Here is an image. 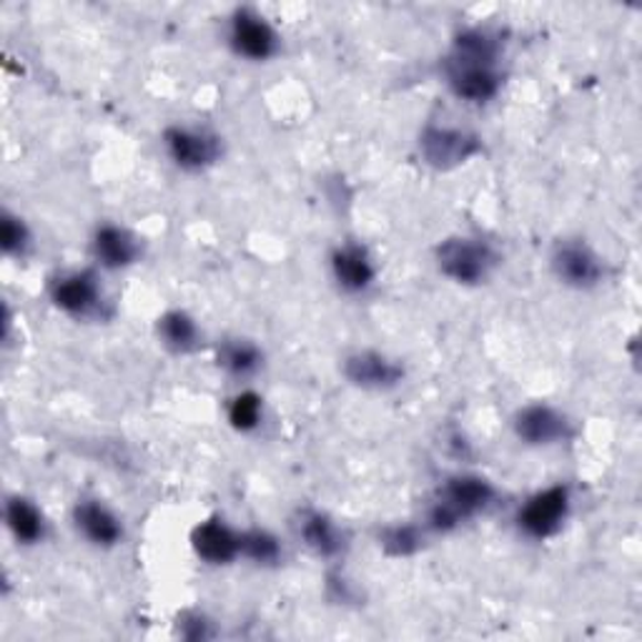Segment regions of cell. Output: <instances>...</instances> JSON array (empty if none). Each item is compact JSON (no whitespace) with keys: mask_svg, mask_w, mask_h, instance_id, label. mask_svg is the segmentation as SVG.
I'll use <instances>...</instances> for the list:
<instances>
[{"mask_svg":"<svg viewBox=\"0 0 642 642\" xmlns=\"http://www.w3.org/2000/svg\"><path fill=\"white\" fill-rule=\"evenodd\" d=\"M191 542L196 555L211 565H229L241 552V537L219 522V519L198 525Z\"/></svg>","mask_w":642,"mask_h":642,"instance_id":"8fae6325","label":"cell"},{"mask_svg":"<svg viewBox=\"0 0 642 642\" xmlns=\"http://www.w3.org/2000/svg\"><path fill=\"white\" fill-rule=\"evenodd\" d=\"M93 253L96 259L108 269H121L134 263L138 257L136 239L126 229H118V226H101L96 231V239H93Z\"/></svg>","mask_w":642,"mask_h":642,"instance_id":"4fadbf2b","label":"cell"},{"mask_svg":"<svg viewBox=\"0 0 642 642\" xmlns=\"http://www.w3.org/2000/svg\"><path fill=\"white\" fill-rule=\"evenodd\" d=\"M301 535H304L307 545L321 557H332L342 550V535L336 527L321 515H307L304 525H301Z\"/></svg>","mask_w":642,"mask_h":642,"instance_id":"d6986e66","label":"cell"},{"mask_svg":"<svg viewBox=\"0 0 642 642\" xmlns=\"http://www.w3.org/2000/svg\"><path fill=\"white\" fill-rule=\"evenodd\" d=\"M51 297L55 307L73 317H86L101 304V291L91 273H69V277L55 279Z\"/></svg>","mask_w":642,"mask_h":642,"instance_id":"9c48e42d","label":"cell"},{"mask_svg":"<svg viewBox=\"0 0 642 642\" xmlns=\"http://www.w3.org/2000/svg\"><path fill=\"white\" fill-rule=\"evenodd\" d=\"M231 43L241 55L251 61H267L277 51V35L269 23L251 11L236 13L231 25Z\"/></svg>","mask_w":642,"mask_h":642,"instance_id":"52a82bcc","label":"cell"},{"mask_svg":"<svg viewBox=\"0 0 642 642\" xmlns=\"http://www.w3.org/2000/svg\"><path fill=\"white\" fill-rule=\"evenodd\" d=\"M158 334L164 339V344L172 346L174 352H191L198 344L196 321L184 314V311H168L166 317H161Z\"/></svg>","mask_w":642,"mask_h":642,"instance_id":"ac0fdd59","label":"cell"},{"mask_svg":"<svg viewBox=\"0 0 642 642\" xmlns=\"http://www.w3.org/2000/svg\"><path fill=\"white\" fill-rule=\"evenodd\" d=\"M6 519L18 542L33 545L43 537V517L28 499H11L6 507Z\"/></svg>","mask_w":642,"mask_h":642,"instance_id":"e0dca14e","label":"cell"},{"mask_svg":"<svg viewBox=\"0 0 642 642\" xmlns=\"http://www.w3.org/2000/svg\"><path fill=\"white\" fill-rule=\"evenodd\" d=\"M241 552L251 557L253 562L271 565L281 557V547L273 535L263 530H251L247 535H241Z\"/></svg>","mask_w":642,"mask_h":642,"instance_id":"44dd1931","label":"cell"},{"mask_svg":"<svg viewBox=\"0 0 642 642\" xmlns=\"http://www.w3.org/2000/svg\"><path fill=\"white\" fill-rule=\"evenodd\" d=\"M568 509H570V489L557 485L545 489V493H537L530 503L519 509L517 522L527 535L535 537V540H545V537L560 530L565 517H568Z\"/></svg>","mask_w":642,"mask_h":642,"instance_id":"7a4b0ae2","label":"cell"},{"mask_svg":"<svg viewBox=\"0 0 642 642\" xmlns=\"http://www.w3.org/2000/svg\"><path fill=\"white\" fill-rule=\"evenodd\" d=\"M0 244H3L6 253H21L28 244V231L21 219L6 214L3 224H0Z\"/></svg>","mask_w":642,"mask_h":642,"instance_id":"cb8c5ba5","label":"cell"},{"mask_svg":"<svg viewBox=\"0 0 642 642\" xmlns=\"http://www.w3.org/2000/svg\"><path fill=\"white\" fill-rule=\"evenodd\" d=\"M229 422L239 432H251L261 422V400L253 392H244L236 396L229 407Z\"/></svg>","mask_w":642,"mask_h":642,"instance_id":"7402d4cb","label":"cell"},{"mask_svg":"<svg viewBox=\"0 0 642 642\" xmlns=\"http://www.w3.org/2000/svg\"><path fill=\"white\" fill-rule=\"evenodd\" d=\"M493 499L495 489L489 482H485L482 477L465 475L449 479V485L445 487V493H442V499L437 505L459 525L465 517L485 509Z\"/></svg>","mask_w":642,"mask_h":642,"instance_id":"277c9868","label":"cell"},{"mask_svg":"<svg viewBox=\"0 0 642 642\" xmlns=\"http://www.w3.org/2000/svg\"><path fill=\"white\" fill-rule=\"evenodd\" d=\"M344 374L354 384L366 386V390H386V386L402 382V366L376 352H359L349 356L344 364Z\"/></svg>","mask_w":642,"mask_h":642,"instance_id":"30bf717a","label":"cell"},{"mask_svg":"<svg viewBox=\"0 0 642 642\" xmlns=\"http://www.w3.org/2000/svg\"><path fill=\"white\" fill-rule=\"evenodd\" d=\"M219 364L226 372H231L236 376H247L259 370L261 354L259 349L249 342H226L219 349Z\"/></svg>","mask_w":642,"mask_h":642,"instance_id":"ffe728a7","label":"cell"},{"mask_svg":"<svg viewBox=\"0 0 642 642\" xmlns=\"http://www.w3.org/2000/svg\"><path fill=\"white\" fill-rule=\"evenodd\" d=\"M499 45L485 31H467L455 41L449 65H479V69H495Z\"/></svg>","mask_w":642,"mask_h":642,"instance_id":"2e32d148","label":"cell"},{"mask_svg":"<svg viewBox=\"0 0 642 642\" xmlns=\"http://www.w3.org/2000/svg\"><path fill=\"white\" fill-rule=\"evenodd\" d=\"M555 271L565 284L590 289L602 279V263L594 253L582 247V244H562L555 251Z\"/></svg>","mask_w":642,"mask_h":642,"instance_id":"ba28073f","label":"cell"},{"mask_svg":"<svg viewBox=\"0 0 642 642\" xmlns=\"http://www.w3.org/2000/svg\"><path fill=\"white\" fill-rule=\"evenodd\" d=\"M75 525L93 545L111 547L121 540V525L106 507L99 503H81L75 507Z\"/></svg>","mask_w":642,"mask_h":642,"instance_id":"9a60e30c","label":"cell"},{"mask_svg":"<svg viewBox=\"0 0 642 642\" xmlns=\"http://www.w3.org/2000/svg\"><path fill=\"white\" fill-rule=\"evenodd\" d=\"M439 269L455 279L457 284H479L487 279L489 269L497 263L495 251L485 241L475 239H449L437 251Z\"/></svg>","mask_w":642,"mask_h":642,"instance_id":"6da1fadb","label":"cell"},{"mask_svg":"<svg viewBox=\"0 0 642 642\" xmlns=\"http://www.w3.org/2000/svg\"><path fill=\"white\" fill-rule=\"evenodd\" d=\"M517 437L527 445H552L568 437V422L560 412H555L547 404H532L517 414L515 420Z\"/></svg>","mask_w":642,"mask_h":642,"instance_id":"8992f818","label":"cell"},{"mask_svg":"<svg viewBox=\"0 0 642 642\" xmlns=\"http://www.w3.org/2000/svg\"><path fill=\"white\" fill-rule=\"evenodd\" d=\"M164 138L168 156H172L178 166L186 168V172H198V168L211 166L221 154L219 141L211 134H206V131L174 126L166 131Z\"/></svg>","mask_w":642,"mask_h":642,"instance_id":"3957f363","label":"cell"},{"mask_svg":"<svg viewBox=\"0 0 642 642\" xmlns=\"http://www.w3.org/2000/svg\"><path fill=\"white\" fill-rule=\"evenodd\" d=\"M479 148L477 138L455 128H427L422 136V151L434 166H455L467 161Z\"/></svg>","mask_w":642,"mask_h":642,"instance_id":"5b68a950","label":"cell"},{"mask_svg":"<svg viewBox=\"0 0 642 642\" xmlns=\"http://www.w3.org/2000/svg\"><path fill=\"white\" fill-rule=\"evenodd\" d=\"M449 86L459 99L485 103L497 96L499 75L495 69H479V65H449Z\"/></svg>","mask_w":642,"mask_h":642,"instance_id":"7c38bea8","label":"cell"},{"mask_svg":"<svg viewBox=\"0 0 642 642\" xmlns=\"http://www.w3.org/2000/svg\"><path fill=\"white\" fill-rule=\"evenodd\" d=\"M420 532L414 527L404 525V527H390L382 535V545L386 552L392 555H412L414 550H420Z\"/></svg>","mask_w":642,"mask_h":642,"instance_id":"603a6c76","label":"cell"},{"mask_svg":"<svg viewBox=\"0 0 642 642\" xmlns=\"http://www.w3.org/2000/svg\"><path fill=\"white\" fill-rule=\"evenodd\" d=\"M332 269L339 287L346 291H364L374 279L372 261L366 257V251L359 247L336 249L332 257Z\"/></svg>","mask_w":642,"mask_h":642,"instance_id":"5bb4252c","label":"cell"}]
</instances>
